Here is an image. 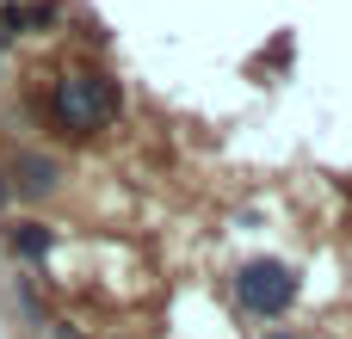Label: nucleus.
Segmentation results:
<instances>
[{"label":"nucleus","instance_id":"obj_1","mask_svg":"<svg viewBox=\"0 0 352 339\" xmlns=\"http://www.w3.org/2000/svg\"><path fill=\"white\" fill-rule=\"evenodd\" d=\"M118 80L111 74H93V68H74V74H62L56 86H50V117L62 124V130H74V136H93V130H105L111 117H118Z\"/></svg>","mask_w":352,"mask_h":339},{"label":"nucleus","instance_id":"obj_2","mask_svg":"<svg viewBox=\"0 0 352 339\" xmlns=\"http://www.w3.org/2000/svg\"><path fill=\"white\" fill-rule=\"evenodd\" d=\"M235 290H241V303H248L254 315H285V309L297 303V278H291L285 266H248Z\"/></svg>","mask_w":352,"mask_h":339},{"label":"nucleus","instance_id":"obj_5","mask_svg":"<svg viewBox=\"0 0 352 339\" xmlns=\"http://www.w3.org/2000/svg\"><path fill=\"white\" fill-rule=\"evenodd\" d=\"M0 198H6V191H0Z\"/></svg>","mask_w":352,"mask_h":339},{"label":"nucleus","instance_id":"obj_4","mask_svg":"<svg viewBox=\"0 0 352 339\" xmlns=\"http://www.w3.org/2000/svg\"><path fill=\"white\" fill-rule=\"evenodd\" d=\"M12 253H25V259H43V253H50V235H43V222H19V229H12Z\"/></svg>","mask_w":352,"mask_h":339},{"label":"nucleus","instance_id":"obj_3","mask_svg":"<svg viewBox=\"0 0 352 339\" xmlns=\"http://www.w3.org/2000/svg\"><path fill=\"white\" fill-rule=\"evenodd\" d=\"M56 179H62V173H56V161H50V154H19V161H12V185H19L25 198L56 191Z\"/></svg>","mask_w":352,"mask_h":339}]
</instances>
